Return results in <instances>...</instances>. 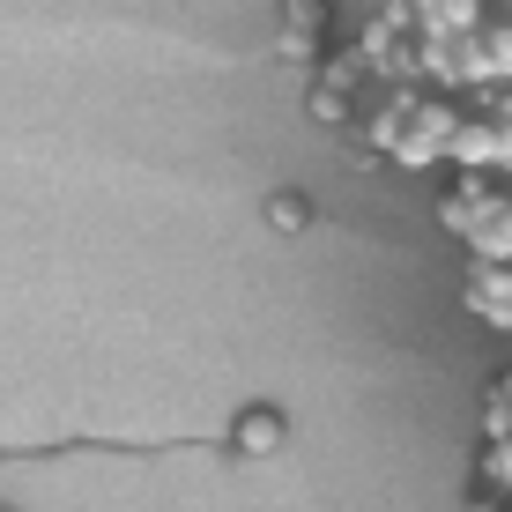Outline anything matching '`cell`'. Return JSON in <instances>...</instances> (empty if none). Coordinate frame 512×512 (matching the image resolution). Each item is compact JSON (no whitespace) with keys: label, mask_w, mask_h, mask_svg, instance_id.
I'll list each match as a JSON object with an SVG mask.
<instances>
[{"label":"cell","mask_w":512,"mask_h":512,"mask_svg":"<svg viewBox=\"0 0 512 512\" xmlns=\"http://www.w3.org/2000/svg\"><path fill=\"white\" fill-rule=\"evenodd\" d=\"M327 30H334V0H282V60L312 67Z\"/></svg>","instance_id":"1"},{"label":"cell","mask_w":512,"mask_h":512,"mask_svg":"<svg viewBox=\"0 0 512 512\" xmlns=\"http://www.w3.org/2000/svg\"><path fill=\"white\" fill-rule=\"evenodd\" d=\"M498 208H505V201H498V193H490L483 179H461V186H446V193H438V223H446L453 238H468V245L483 238V223L498 216Z\"/></svg>","instance_id":"2"},{"label":"cell","mask_w":512,"mask_h":512,"mask_svg":"<svg viewBox=\"0 0 512 512\" xmlns=\"http://www.w3.org/2000/svg\"><path fill=\"white\" fill-rule=\"evenodd\" d=\"M282 438H290L282 409H245V416L231 423V453H245V461H275Z\"/></svg>","instance_id":"3"},{"label":"cell","mask_w":512,"mask_h":512,"mask_svg":"<svg viewBox=\"0 0 512 512\" xmlns=\"http://www.w3.org/2000/svg\"><path fill=\"white\" fill-rule=\"evenodd\" d=\"M305 112L320 119V127H349V119H357V90H349V82H312V97H305Z\"/></svg>","instance_id":"4"},{"label":"cell","mask_w":512,"mask_h":512,"mask_svg":"<svg viewBox=\"0 0 512 512\" xmlns=\"http://www.w3.org/2000/svg\"><path fill=\"white\" fill-rule=\"evenodd\" d=\"M446 156H453V164H512V149H505L498 127H461Z\"/></svg>","instance_id":"5"},{"label":"cell","mask_w":512,"mask_h":512,"mask_svg":"<svg viewBox=\"0 0 512 512\" xmlns=\"http://www.w3.org/2000/svg\"><path fill=\"white\" fill-rule=\"evenodd\" d=\"M312 223V201L297 186H282V193H268V231H282V238H297Z\"/></svg>","instance_id":"6"},{"label":"cell","mask_w":512,"mask_h":512,"mask_svg":"<svg viewBox=\"0 0 512 512\" xmlns=\"http://www.w3.org/2000/svg\"><path fill=\"white\" fill-rule=\"evenodd\" d=\"M475 490H512V438H490L483 468H475Z\"/></svg>","instance_id":"7"},{"label":"cell","mask_w":512,"mask_h":512,"mask_svg":"<svg viewBox=\"0 0 512 512\" xmlns=\"http://www.w3.org/2000/svg\"><path fill=\"white\" fill-rule=\"evenodd\" d=\"M475 260H512V201L483 223V238H475Z\"/></svg>","instance_id":"8"}]
</instances>
